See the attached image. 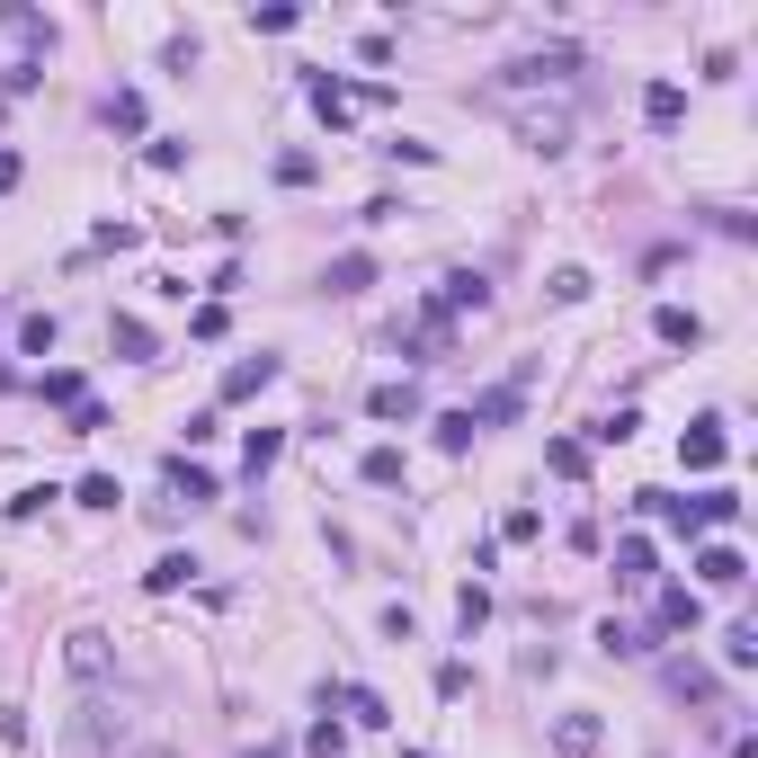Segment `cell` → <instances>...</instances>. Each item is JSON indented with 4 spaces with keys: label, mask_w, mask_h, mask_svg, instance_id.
Masks as SVG:
<instances>
[{
    "label": "cell",
    "mask_w": 758,
    "mask_h": 758,
    "mask_svg": "<svg viewBox=\"0 0 758 758\" xmlns=\"http://www.w3.org/2000/svg\"><path fill=\"white\" fill-rule=\"evenodd\" d=\"M723 660H732V669H749V660H758V625H732V643H723Z\"/></svg>",
    "instance_id": "cell-29"
},
{
    "label": "cell",
    "mask_w": 758,
    "mask_h": 758,
    "mask_svg": "<svg viewBox=\"0 0 758 758\" xmlns=\"http://www.w3.org/2000/svg\"><path fill=\"white\" fill-rule=\"evenodd\" d=\"M36 393H45V401H63V410H81V401H90V384H81L72 366H54V375H36Z\"/></svg>",
    "instance_id": "cell-20"
},
{
    "label": "cell",
    "mask_w": 758,
    "mask_h": 758,
    "mask_svg": "<svg viewBox=\"0 0 758 758\" xmlns=\"http://www.w3.org/2000/svg\"><path fill=\"white\" fill-rule=\"evenodd\" d=\"M438 304H446V313H482V304H491V278H482V268H455Z\"/></svg>",
    "instance_id": "cell-9"
},
{
    "label": "cell",
    "mask_w": 758,
    "mask_h": 758,
    "mask_svg": "<svg viewBox=\"0 0 758 758\" xmlns=\"http://www.w3.org/2000/svg\"><path fill=\"white\" fill-rule=\"evenodd\" d=\"M366 482H375V491H393V482H401V455H393V446H375V455H366Z\"/></svg>",
    "instance_id": "cell-28"
},
{
    "label": "cell",
    "mask_w": 758,
    "mask_h": 758,
    "mask_svg": "<svg viewBox=\"0 0 758 758\" xmlns=\"http://www.w3.org/2000/svg\"><path fill=\"white\" fill-rule=\"evenodd\" d=\"M108 349H116V358H134V366H144V358H152V330L134 321V313H116V321H108Z\"/></svg>",
    "instance_id": "cell-14"
},
{
    "label": "cell",
    "mask_w": 758,
    "mask_h": 758,
    "mask_svg": "<svg viewBox=\"0 0 758 758\" xmlns=\"http://www.w3.org/2000/svg\"><path fill=\"white\" fill-rule=\"evenodd\" d=\"M438 446H473V410H446V420H438Z\"/></svg>",
    "instance_id": "cell-34"
},
{
    "label": "cell",
    "mask_w": 758,
    "mask_h": 758,
    "mask_svg": "<svg viewBox=\"0 0 758 758\" xmlns=\"http://www.w3.org/2000/svg\"><path fill=\"white\" fill-rule=\"evenodd\" d=\"M278 446H286L278 429H250V473H268V464H278Z\"/></svg>",
    "instance_id": "cell-31"
},
{
    "label": "cell",
    "mask_w": 758,
    "mask_h": 758,
    "mask_svg": "<svg viewBox=\"0 0 758 758\" xmlns=\"http://www.w3.org/2000/svg\"><path fill=\"white\" fill-rule=\"evenodd\" d=\"M500 535H509V544H535V535H544V518H535V509H509V527H500Z\"/></svg>",
    "instance_id": "cell-36"
},
{
    "label": "cell",
    "mask_w": 758,
    "mask_h": 758,
    "mask_svg": "<svg viewBox=\"0 0 758 758\" xmlns=\"http://www.w3.org/2000/svg\"><path fill=\"white\" fill-rule=\"evenodd\" d=\"M544 464H554L563 482H580V473H589V446H580V438H554V446H544Z\"/></svg>",
    "instance_id": "cell-21"
},
{
    "label": "cell",
    "mask_w": 758,
    "mask_h": 758,
    "mask_svg": "<svg viewBox=\"0 0 758 758\" xmlns=\"http://www.w3.org/2000/svg\"><path fill=\"white\" fill-rule=\"evenodd\" d=\"M81 509H116V482L108 473H81Z\"/></svg>",
    "instance_id": "cell-32"
},
{
    "label": "cell",
    "mask_w": 758,
    "mask_h": 758,
    "mask_svg": "<svg viewBox=\"0 0 758 758\" xmlns=\"http://www.w3.org/2000/svg\"><path fill=\"white\" fill-rule=\"evenodd\" d=\"M188 580H196V563H188V554H161V563L144 572V589H152V598H170V589H188Z\"/></svg>",
    "instance_id": "cell-19"
},
{
    "label": "cell",
    "mask_w": 758,
    "mask_h": 758,
    "mask_svg": "<svg viewBox=\"0 0 758 758\" xmlns=\"http://www.w3.org/2000/svg\"><path fill=\"white\" fill-rule=\"evenodd\" d=\"M580 72V45H544V54H527V63H509V90H544V81H572Z\"/></svg>",
    "instance_id": "cell-2"
},
{
    "label": "cell",
    "mask_w": 758,
    "mask_h": 758,
    "mask_svg": "<svg viewBox=\"0 0 758 758\" xmlns=\"http://www.w3.org/2000/svg\"><path fill=\"white\" fill-rule=\"evenodd\" d=\"M349 108H358L349 81H313V116H321V125H349Z\"/></svg>",
    "instance_id": "cell-18"
},
{
    "label": "cell",
    "mask_w": 758,
    "mask_h": 758,
    "mask_svg": "<svg viewBox=\"0 0 758 758\" xmlns=\"http://www.w3.org/2000/svg\"><path fill=\"white\" fill-rule=\"evenodd\" d=\"M278 375H286V366H278V358L259 349V358H241V366L224 375V401H250V393H268V384H278Z\"/></svg>",
    "instance_id": "cell-6"
},
{
    "label": "cell",
    "mask_w": 758,
    "mask_h": 758,
    "mask_svg": "<svg viewBox=\"0 0 758 758\" xmlns=\"http://www.w3.org/2000/svg\"><path fill=\"white\" fill-rule=\"evenodd\" d=\"M63 660H72V678H108V634H99V625H81Z\"/></svg>",
    "instance_id": "cell-10"
},
{
    "label": "cell",
    "mask_w": 758,
    "mask_h": 758,
    "mask_svg": "<svg viewBox=\"0 0 758 758\" xmlns=\"http://www.w3.org/2000/svg\"><path fill=\"white\" fill-rule=\"evenodd\" d=\"M144 758H170V749H144Z\"/></svg>",
    "instance_id": "cell-39"
},
{
    "label": "cell",
    "mask_w": 758,
    "mask_h": 758,
    "mask_svg": "<svg viewBox=\"0 0 758 758\" xmlns=\"http://www.w3.org/2000/svg\"><path fill=\"white\" fill-rule=\"evenodd\" d=\"M598 643H607L615 660H634V652H652V643H643V625H615V615H607V625H598Z\"/></svg>",
    "instance_id": "cell-23"
},
{
    "label": "cell",
    "mask_w": 758,
    "mask_h": 758,
    "mask_svg": "<svg viewBox=\"0 0 758 758\" xmlns=\"http://www.w3.org/2000/svg\"><path fill=\"white\" fill-rule=\"evenodd\" d=\"M678 116H687V90H678V81H652V90H643V125H652V134H669Z\"/></svg>",
    "instance_id": "cell-8"
},
{
    "label": "cell",
    "mask_w": 758,
    "mask_h": 758,
    "mask_svg": "<svg viewBox=\"0 0 758 758\" xmlns=\"http://www.w3.org/2000/svg\"><path fill=\"white\" fill-rule=\"evenodd\" d=\"M615 580H652V544H643V535L615 544Z\"/></svg>",
    "instance_id": "cell-22"
},
{
    "label": "cell",
    "mask_w": 758,
    "mask_h": 758,
    "mask_svg": "<svg viewBox=\"0 0 758 758\" xmlns=\"http://www.w3.org/2000/svg\"><path fill=\"white\" fill-rule=\"evenodd\" d=\"M339 705H349V723H366V732H384V723H393V705L375 697V687H339Z\"/></svg>",
    "instance_id": "cell-17"
},
{
    "label": "cell",
    "mask_w": 758,
    "mask_h": 758,
    "mask_svg": "<svg viewBox=\"0 0 758 758\" xmlns=\"http://www.w3.org/2000/svg\"><path fill=\"white\" fill-rule=\"evenodd\" d=\"M278 179L286 188H313V152H278Z\"/></svg>",
    "instance_id": "cell-35"
},
{
    "label": "cell",
    "mask_w": 758,
    "mask_h": 758,
    "mask_svg": "<svg viewBox=\"0 0 758 758\" xmlns=\"http://www.w3.org/2000/svg\"><path fill=\"white\" fill-rule=\"evenodd\" d=\"M366 410H375V420H420V393H410V384H375Z\"/></svg>",
    "instance_id": "cell-16"
},
{
    "label": "cell",
    "mask_w": 758,
    "mask_h": 758,
    "mask_svg": "<svg viewBox=\"0 0 758 758\" xmlns=\"http://www.w3.org/2000/svg\"><path fill=\"white\" fill-rule=\"evenodd\" d=\"M669 687H678V697H697V705H705V697H714V678H705V669H697V660H678V669H669Z\"/></svg>",
    "instance_id": "cell-26"
},
{
    "label": "cell",
    "mask_w": 758,
    "mask_h": 758,
    "mask_svg": "<svg viewBox=\"0 0 758 758\" xmlns=\"http://www.w3.org/2000/svg\"><path fill=\"white\" fill-rule=\"evenodd\" d=\"M366 286H375V259H366V250L330 259V295H366Z\"/></svg>",
    "instance_id": "cell-15"
},
{
    "label": "cell",
    "mask_w": 758,
    "mask_h": 758,
    "mask_svg": "<svg viewBox=\"0 0 758 758\" xmlns=\"http://www.w3.org/2000/svg\"><path fill=\"white\" fill-rule=\"evenodd\" d=\"M589 295V268H554V304H580Z\"/></svg>",
    "instance_id": "cell-30"
},
{
    "label": "cell",
    "mask_w": 758,
    "mask_h": 758,
    "mask_svg": "<svg viewBox=\"0 0 758 758\" xmlns=\"http://www.w3.org/2000/svg\"><path fill=\"white\" fill-rule=\"evenodd\" d=\"M63 749H72V758H125V714H108V705L72 714V732H63Z\"/></svg>",
    "instance_id": "cell-1"
},
{
    "label": "cell",
    "mask_w": 758,
    "mask_h": 758,
    "mask_svg": "<svg viewBox=\"0 0 758 758\" xmlns=\"http://www.w3.org/2000/svg\"><path fill=\"white\" fill-rule=\"evenodd\" d=\"M723 455H732V438H723V420H697V429H687V446H678V464H687V473H714Z\"/></svg>",
    "instance_id": "cell-4"
},
{
    "label": "cell",
    "mask_w": 758,
    "mask_h": 758,
    "mask_svg": "<svg viewBox=\"0 0 758 758\" xmlns=\"http://www.w3.org/2000/svg\"><path fill=\"white\" fill-rule=\"evenodd\" d=\"M652 625H660V634H697V625H705V598H697V589H660V615H652Z\"/></svg>",
    "instance_id": "cell-5"
},
{
    "label": "cell",
    "mask_w": 758,
    "mask_h": 758,
    "mask_svg": "<svg viewBox=\"0 0 758 758\" xmlns=\"http://www.w3.org/2000/svg\"><path fill=\"white\" fill-rule=\"evenodd\" d=\"M652 330L669 339V349H697V339H705V321L687 313V304H660V313H652Z\"/></svg>",
    "instance_id": "cell-13"
},
{
    "label": "cell",
    "mask_w": 758,
    "mask_h": 758,
    "mask_svg": "<svg viewBox=\"0 0 758 758\" xmlns=\"http://www.w3.org/2000/svg\"><path fill=\"white\" fill-rule=\"evenodd\" d=\"M161 482H170V491H179L188 509H196V500H215V473H205V464H188V455H170V473H161Z\"/></svg>",
    "instance_id": "cell-11"
},
{
    "label": "cell",
    "mask_w": 758,
    "mask_h": 758,
    "mask_svg": "<svg viewBox=\"0 0 758 758\" xmlns=\"http://www.w3.org/2000/svg\"><path fill=\"white\" fill-rule=\"evenodd\" d=\"M589 438H598V446H625V438H634V410H607V420H589Z\"/></svg>",
    "instance_id": "cell-27"
},
{
    "label": "cell",
    "mask_w": 758,
    "mask_h": 758,
    "mask_svg": "<svg viewBox=\"0 0 758 758\" xmlns=\"http://www.w3.org/2000/svg\"><path fill=\"white\" fill-rule=\"evenodd\" d=\"M304 749H313V758H349V732H339V723H330V714H321V723H313V740H304Z\"/></svg>",
    "instance_id": "cell-25"
},
{
    "label": "cell",
    "mask_w": 758,
    "mask_h": 758,
    "mask_svg": "<svg viewBox=\"0 0 758 758\" xmlns=\"http://www.w3.org/2000/svg\"><path fill=\"white\" fill-rule=\"evenodd\" d=\"M0 188H19V152H0Z\"/></svg>",
    "instance_id": "cell-37"
},
{
    "label": "cell",
    "mask_w": 758,
    "mask_h": 758,
    "mask_svg": "<svg viewBox=\"0 0 758 758\" xmlns=\"http://www.w3.org/2000/svg\"><path fill=\"white\" fill-rule=\"evenodd\" d=\"M527 152H572V108H518Z\"/></svg>",
    "instance_id": "cell-3"
},
{
    "label": "cell",
    "mask_w": 758,
    "mask_h": 758,
    "mask_svg": "<svg viewBox=\"0 0 758 758\" xmlns=\"http://www.w3.org/2000/svg\"><path fill=\"white\" fill-rule=\"evenodd\" d=\"M697 580H705V589H740V580H749V563L732 554V544H705V554H697Z\"/></svg>",
    "instance_id": "cell-7"
},
{
    "label": "cell",
    "mask_w": 758,
    "mask_h": 758,
    "mask_svg": "<svg viewBox=\"0 0 758 758\" xmlns=\"http://www.w3.org/2000/svg\"><path fill=\"white\" fill-rule=\"evenodd\" d=\"M250 758H286V749H278V740H268V749H250Z\"/></svg>",
    "instance_id": "cell-38"
},
{
    "label": "cell",
    "mask_w": 758,
    "mask_h": 758,
    "mask_svg": "<svg viewBox=\"0 0 758 758\" xmlns=\"http://www.w3.org/2000/svg\"><path fill=\"white\" fill-rule=\"evenodd\" d=\"M598 740H607V732H598V714H563V723H554V749H563V758H589Z\"/></svg>",
    "instance_id": "cell-12"
},
{
    "label": "cell",
    "mask_w": 758,
    "mask_h": 758,
    "mask_svg": "<svg viewBox=\"0 0 758 758\" xmlns=\"http://www.w3.org/2000/svg\"><path fill=\"white\" fill-rule=\"evenodd\" d=\"M108 125H125V134H134V125H144V99H134V90H116V99H108Z\"/></svg>",
    "instance_id": "cell-33"
},
{
    "label": "cell",
    "mask_w": 758,
    "mask_h": 758,
    "mask_svg": "<svg viewBox=\"0 0 758 758\" xmlns=\"http://www.w3.org/2000/svg\"><path fill=\"white\" fill-rule=\"evenodd\" d=\"M19 349H27V358L54 349V313H27V321H19Z\"/></svg>",
    "instance_id": "cell-24"
}]
</instances>
